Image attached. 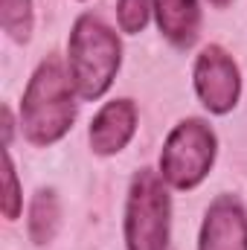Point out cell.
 <instances>
[{
  "label": "cell",
  "instance_id": "6da1fadb",
  "mask_svg": "<svg viewBox=\"0 0 247 250\" xmlns=\"http://www.w3.org/2000/svg\"><path fill=\"white\" fill-rule=\"evenodd\" d=\"M73 120H76V87L70 82V73L64 70L59 56H47L23 90L21 102L23 137L32 146L47 148L73 128Z\"/></svg>",
  "mask_w": 247,
  "mask_h": 250
},
{
  "label": "cell",
  "instance_id": "7a4b0ae2",
  "mask_svg": "<svg viewBox=\"0 0 247 250\" xmlns=\"http://www.w3.org/2000/svg\"><path fill=\"white\" fill-rule=\"evenodd\" d=\"M123 64V44L117 32L96 15H82L73 23L67 41V73L76 96L96 102L108 93Z\"/></svg>",
  "mask_w": 247,
  "mask_h": 250
},
{
  "label": "cell",
  "instance_id": "3957f363",
  "mask_svg": "<svg viewBox=\"0 0 247 250\" xmlns=\"http://www.w3.org/2000/svg\"><path fill=\"white\" fill-rule=\"evenodd\" d=\"M172 201L160 172L140 169L128 187L125 201V245L128 250H166L169 248Z\"/></svg>",
  "mask_w": 247,
  "mask_h": 250
},
{
  "label": "cell",
  "instance_id": "277c9868",
  "mask_svg": "<svg viewBox=\"0 0 247 250\" xmlns=\"http://www.w3.org/2000/svg\"><path fill=\"white\" fill-rule=\"evenodd\" d=\"M218 151L215 131L204 120L178 123L160 151V178L172 189H195L212 169Z\"/></svg>",
  "mask_w": 247,
  "mask_h": 250
},
{
  "label": "cell",
  "instance_id": "5b68a950",
  "mask_svg": "<svg viewBox=\"0 0 247 250\" xmlns=\"http://www.w3.org/2000/svg\"><path fill=\"white\" fill-rule=\"evenodd\" d=\"M192 82H195V93H198L201 105L209 114L221 117L236 108L239 93H242V76H239L233 56L224 47L209 44L201 50V56L195 59Z\"/></svg>",
  "mask_w": 247,
  "mask_h": 250
},
{
  "label": "cell",
  "instance_id": "8992f818",
  "mask_svg": "<svg viewBox=\"0 0 247 250\" xmlns=\"http://www.w3.org/2000/svg\"><path fill=\"white\" fill-rule=\"evenodd\" d=\"M198 250H247V212L239 198L218 195L201 224Z\"/></svg>",
  "mask_w": 247,
  "mask_h": 250
},
{
  "label": "cell",
  "instance_id": "52a82bcc",
  "mask_svg": "<svg viewBox=\"0 0 247 250\" xmlns=\"http://www.w3.org/2000/svg\"><path fill=\"white\" fill-rule=\"evenodd\" d=\"M137 131V108L131 99H114V102H105L99 108V114L93 117L90 123V148L93 154L99 157H111V154H120L125 146L131 143Z\"/></svg>",
  "mask_w": 247,
  "mask_h": 250
},
{
  "label": "cell",
  "instance_id": "ba28073f",
  "mask_svg": "<svg viewBox=\"0 0 247 250\" xmlns=\"http://www.w3.org/2000/svg\"><path fill=\"white\" fill-rule=\"evenodd\" d=\"M151 9L166 41H172L181 50L195 44L198 29H201L198 0H151Z\"/></svg>",
  "mask_w": 247,
  "mask_h": 250
},
{
  "label": "cell",
  "instance_id": "9c48e42d",
  "mask_svg": "<svg viewBox=\"0 0 247 250\" xmlns=\"http://www.w3.org/2000/svg\"><path fill=\"white\" fill-rule=\"evenodd\" d=\"M59 224H62V207H59V195L56 189H38L32 195V204H29V239L32 245L44 248L56 239L59 233Z\"/></svg>",
  "mask_w": 247,
  "mask_h": 250
},
{
  "label": "cell",
  "instance_id": "30bf717a",
  "mask_svg": "<svg viewBox=\"0 0 247 250\" xmlns=\"http://www.w3.org/2000/svg\"><path fill=\"white\" fill-rule=\"evenodd\" d=\"M0 23L15 44H26L32 38V23H35L32 0H0Z\"/></svg>",
  "mask_w": 247,
  "mask_h": 250
},
{
  "label": "cell",
  "instance_id": "8fae6325",
  "mask_svg": "<svg viewBox=\"0 0 247 250\" xmlns=\"http://www.w3.org/2000/svg\"><path fill=\"white\" fill-rule=\"evenodd\" d=\"M3 215L6 221H15L21 215V207H23V195H21V184H18V172H15V163H12V154H9V146H3Z\"/></svg>",
  "mask_w": 247,
  "mask_h": 250
},
{
  "label": "cell",
  "instance_id": "7c38bea8",
  "mask_svg": "<svg viewBox=\"0 0 247 250\" xmlns=\"http://www.w3.org/2000/svg\"><path fill=\"white\" fill-rule=\"evenodd\" d=\"M148 15H151V0H117V23L128 35L143 32Z\"/></svg>",
  "mask_w": 247,
  "mask_h": 250
},
{
  "label": "cell",
  "instance_id": "4fadbf2b",
  "mask_svg": "<svg viewBox=\"0 0 247 250\" xmlns=\"http://www.w3.org/2000/svg\"><path fill=\"white\" fill-rule=\"evenodd\" d=\"M12 114H9V108H3V146H9L12 143Z\"/></svg>",
  "mask_w": 247,
  "mask_h": 250
},
{
  "label": "cell",
  "instance_id": "5bb4252c",
  "mask_svg": "<svg viewBox=\"0 0 247 250\" xmlns=\"http://www.w3.org/2000/svg\"><path fill=\"white\" fill-rule=\"evenodd\" d=\"M209 3H212V6H215V9H227V6H230V3H233V0H209Z\"/></svg>",
  "mask_w": 247,
  "mask_h": 250
}]
</instances>
